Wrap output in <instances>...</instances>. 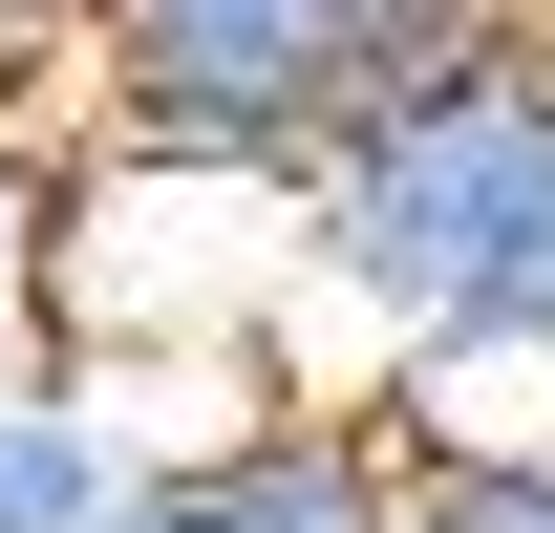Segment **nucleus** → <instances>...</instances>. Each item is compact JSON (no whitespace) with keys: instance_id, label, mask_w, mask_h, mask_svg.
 Segmentation results:
<instances>
[{"instance_id":"nucleus-1","label":"nucleus","mask_w":555,"mask_h":533,"mask_svg":"<svg viewBox=\"0 0 555 533\" xmlns=\"http://www.w3.org/2000/svg\"><path fill=\"white\" fill-rule=\"evenodd\" d=\"M299 277L343 299V385L427 405L491 363H555V43L491 22L470 65L299 193Z\"/></svg>"},{"instance_id":"nucleus-2","label":"nucleus","mask_w":555,"mask_h":533,"mask_svg":"<svg viewBox=\"0 0 555 533\" xmlns=\"http://www.w3.org/2000/svg\"><path fill=\"white\" fill-rule=\"evenodd\" d=\"M470 43H491V0H65L86 150H129V171H257V193H321Z\"/></svg>"},{"instance_id":"nucleus-3","label":"nucleus","mask_w":555,"mask_h":533,"mask_svg":"<svg viewBox=\"0 0 555 533\" xmlns=\"http://www.w3.org/2000/svg\"><path fill=\"white\" fill-rule=\"evenodd\" d=\"M107 533H406V405L385 385H257L235 427L150 448Z\"/></svg>"},{"instance_id":"nucleus-4","label":"nucleus","mask_w":555,"mask_h":533,"mask_svg":"<svg viewBox=\"0 0 555 533\" xmlns=\"http://www.w3.org/2000/svg\"><path fill=\"white\" fill-rule=\"evenodd\" d=\"M150 491V405L65 341H0V533H107Z\"/></svg>"},{"instance_id":"nucleus-5","label":"nucleus","mask_w":555,"mask_h":533,"mask_svg":"<svg viewBox=\"0 0 555 533\" xmlns=\"http://www.w3.org/2000/svg\"><path fill=\"white\" fill-rule=\"evenodd\" d=\"M406 533H555V448H534V427H427V405H406Z\"/></svg>"},{"instance_id":"nucleus-6","label":"nucleus","mask_w":555,"mask_h":533,"mask_svg":"<svg viewBox=\"0 0 555 533\" xmlns=\"http://www.w3.org/2000/svg\"><path fill=\"white\" fill-rule=\"evenodd\" d=\"M65 321V171L0 129V341H43Z\"/></svg>"},{"instance_id":"nucleus-7","label":"nucleus","mask_w":555,"mask_h":533,"mask_svg":"<svg viewBox=\"0 0 555 533\" xmlns=\"http://www.w3.org/2000/svg\"><path fill=\"white\" fill-rule=\"evenodd\" d=\"M0 65H65V0H0Z\"/></svg>"},{"instance_id":"nucleus-8","label":"nucleus","mask_w":555,"mask_h":533,"mask_svg":"<svg viewBox=\"0 0 555 533\" xmlns=\"http://www.w3.org/2000/svg\"><path fill=\"white\" fill-rule=\"evenodd\" d=\"M491 22H534V43H555V0H491Z\"/></svg>"}]
</instances>
